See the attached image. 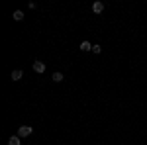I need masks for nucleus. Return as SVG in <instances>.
<instances>
[{"mask_svg":"<svg viewBox=\"0 0 147 145\" xmlns=\"http://www.w3.org/2000/svg\"><path fill=\"white\" fill-rule=\"evenodd\" d=\"M22 77H24V71H22V69H14V71H12V75H10V78L14 80V82H18Z\"/></svg>","mask_w":147,"mask_h":145,"instance_id":"nucleus-3","label":"nucleus"},{"mask_svg":"<svg viewBox=\"0 0 147 145\" xmlns=\"http://www.w3.org/2000/svg\"><path fill=\"white\" fill-rule=\"evenodd\" d=\"M12 18H14L16 22H22V20H24V12L22 10H16L14 14H12Z\"/></svg>","mask_w":147,"mask_h":145,"instance_id":"nucleus-6","label":"nucleus"},{"mask_svg":"<svg viewBox=\"0 0 147 145\" xmlns=\"http://www.w3.org/2000/svg\"><path fill=\"white\" fill-rule=\"evenodd\" d=\"M80 51H92L90 41H82V43H80Z\"/></svg>","mask_w":147,"mask_h":145,"instance_id":"nucleus-7","label":"nucleus"},{"mask_svg":"<svg viewBox=\"0 0 147 145\" xmlns=\"http://www.w3.org/2000/svg\"><path fill=\"white\" fill-rule=\"evenodd\" d=\"M92 12H94V14H102V12H104V2L96 0V2L92 4Z\"/></svg>","mask_w":147,"mask_h":145,"instance_id":"nucleus-4","label":"nucleus"},{"mask_svg":"<svg viewBox=\"0 0 147 145\" xmlns=\"http://www.w3.org/2000/svg\"><path fill=\"white\" fill-rule=\"evenodd\" d=\"M34 134V127L32 125H20L18 127V135L20 137H28V135H32Z\"/></svg>","mask_w":147,"mask_h":145,"instance_id":"nucleus-1","label":"nucleus"},{"mask_svg":"<svg viewBox=\"0 0 147 145\" xmlns=\"http://www.w3.org/2000/svg\"><path fill=\"white\" fill-rule=\"evenodd\" d=\"M34 71L37 75H43L45 73V63L43 61H34Z\"/></svg>","mask_w":147,"mask_h":145,"instance_id":"nucleus-2","label":"nucleus"},{"mask_svg":"<svg viewBox=\"0 0 147 145\" xmlns=\"http://www.w3.org/2000/svg\"><path fill=\"white\" fill-rule=\"evenodd\" d=\"M100 51H102V47H100L98 43H96V45H92V53H96V55H98Z\"/></svg>","mask_w":147,"mask_h":145,"instance_id":"nucleus-9","label":"nucleus"},{"mask_svg":"<svg viewBox=\"0 0 147 145\" xmlns=\"http://www.w3.org/2000/svg\"><path fill=\"white\" fill-rule=\"evenodd\" d=\"M22 143V137L20 135H12L10 139H8V145H20Z\"/></svg>","mask_w":147,"mask_h":145,"instance_id":"nucleus-5","label":"nucleus"},{"mask_svg":"<svg viewBox=\"0 0 147 145\" xmlns=\"http://www.w3.org/2000/svg\"><path fill=\"white\" fill-rule=\"evenodd\" d=\"M51 78H53L55 82H61V80H63L65 77H63V73H53V77H51Z\"/></svg>","mask_w":147,"mask_h":145,"instance_id":"nucleus-8","label":"nucleus"}]
</instances>
